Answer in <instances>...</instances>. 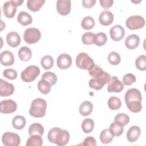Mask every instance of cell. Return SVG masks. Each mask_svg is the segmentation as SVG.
Listing matches in <instances>:
<instances>
[{"label": "cell", "mask_w": 146, "mask_h": 146, "mask_svg": "<svg viewBox=\"0 0 146 146\" xmlns=\"http://www.w3.org/2000/svg\"><path fill=\"white\" fill-rule=\"evenodd\" d=\"M89 74L92 77L89 81L90 88L96 90H101L103 86L108 83L111 78V75L98 65L94 64L88 70Z\"/></svg>", "instance_id": "cell-1"}, {"label": "cell", "mask_w": 146, "mask_h": 146, "mask_svg": "<svg viewBox=\"0 0 146 146\" xmlns=\"http://www.w3.org/2000/svg\"><path fill=\"white\" fill-rule=\"evenodd\" d=\"M1 63L3 66H11L14 63V56L13 54L8 50L3 51L0 55Z\"/></svg>", "instance_id": "cell-17"}, {"label": "cell", "mask_w": 146, "mask_h": 146, "mask_svg": "<svg viewBox=\"0 0 146 146\" xmlns=\"http://www.w3.org/2000/svg\"><path fill=\"white\" fill-rule=\"evenodd\" d=\"M125 102L128 110L133 112H139L142 109V96L140 91L133 88L127 91L124 96Z\"/></svg>", "instance_id": "cell-2"}, {"label": "cell", "mask_w": 146, "mask_h": 146, "mask_svg": "<svg viewBox=\"0 0 146 146\" xmlns=\"http://www.w3.org/2000/svg\"><path fill=\"white\" fill-rule=\"evenodd\" d=\"M71 7V1L70 0H58L56 2V10L61 15L66 16L70 14Z\"/></svg>", "instance_id": "cell-13"}, {"label": "cell", "mask_w": 146, "mask_h": 146, "mask_svg": "<svg viewBox=\"0 0 146 146\" xmlns=\"http://www.w3.org/2000/svg\"><path fill=\"white\" fill-rule=\"evenodd\" d=\"M41 38V33L36 28L27 29L23 34V39L27 44H33L38 42Z\"/></svg>", "instance_id": "cell-7"}, {"label": "cell", "mask_w": 146, "mask_h": 146, "mask_svg": "<svg viewBox=\"0 0 146 146\" xmlns=\"http://www.w3.org/2000/svg\"><path fill=\"white\" fill-rule=\"evenodd\" d=\"M140 133L141 130L139 127L136 125L132 126L127 131V139L129 142L133 143L139 139Z\"/></svg>", "instance_id": "cell-19"}, {"label": "cell", "mask_w": 146, "mask_h": 146, "mask_svg": "<svg viewBox=\"0 0 146 146\" xmlns=\"http://www.w3.org/2000/svg\"><path fill=\"white\" fill-rule=\"evenodd\" d=\"M107 40V37L104 33H98L95 35L94 44L98 46H102L105 44Z\"/></svg>", "instance_id": "cell-37"}, {"label": "cell", "mask_w": 146, "mask_h": 146, "mask_svg": "<svg viewBox=\"0 0 146 146\" xmlns=\"http://www.w3.org/2000/svg\"><path fill=\"white\" fill-rule=\"evenodd\" d=\"M129 121V117L124 113H118L114 118V122L121 126L126 125Z\"/></svg>", "instance_id": "cell-33"}, {"label": "cell", "mask_w": 146, "mask_h": 146, "mask_svg": "<svg viewBox=\"0 0 146 146\" xmlns=\"http://www.w3.org/2000/svg\"><path fill=\"white\" fill-rule=\"evenodd\" d=\"M19 59L23 62H27L30 60L32 56V52L31 49L27 47L23 46L20 48L18 52Z\"/></svg>", "instance_id": "cell-23"}, {"label": "cell", "mask_w": 146, "mask_h": 146, "mask_svg": "<svg viewBox=\"0 0 146 146\" xmlns=\"http://www.w3.org/2000/svg\"><path fill=\"white\" fill-rule=\"evenodd\" d=\"M140 43V38L136 34L129 35L125 40V47L130 50H133L138 47Z\"/></svg>", "instance_id": "cell-21"}, {"label": "cell", "mask_w": 146, "mask_h": 146, "mask_svg": "<svg viewBox=\"0 0 146 146\" xmlns=\"http://www.w3.org/2000/svg\"><path fill=\"white\" fill-rule=\"evenodd\" d=\"M95 22L94 18L90 16L85 17L81 21L82 27L86 30L92 29L95 26Z\"/></svg>", "instance_id": "cell-32"}, {"label": "cell", "mask_w": 146, "mask_h": 146, "mask_svg": "<svg viewBox=\"0 0 146 146\" xmlns=\"http://www.w3.org/2000/svg\"><path fill=\"white\" fill-rule=\"evenodd\" d=\"M17 108L16 102L11 99H6L0 103V111L2 113H11Z\"/></svg>", "instance_id": "cell-10"}, {"label": "cell", "mask_w": 146, "mask_h": 146, "mask_svg": "<svg viewBox=\"0 0 146 146\" xmlns=\"http://www.w3.org/2000/svg\"><path fill=\"white\" fill-rule=\"evenodd\" d=\"M26 119L21 115L15 116L12 120L13 127L18 130L23 129L26 125Z\"/></svg>", "instance_id": "cell-26"}, {"label": "cell", "mask_w": 146, "mask_h": 146, "mask_svg": "<svg viewBox=\"0 0 146 146\" xmlns=\"http://www.w3.org/2000/svg\"><path fill=\"white\" fill-rule=\"evenodd\" d=\"M28 132L30 136L34 135L42 136L44 133V128L43 125L39 123H33L30 125Z\"/></svg>", "instance_id": "cell-27"}, {"label": "cell", "mask_w": 146, "mask_h": 146, "mask_svg": "<svg viewBox=\"0 0 146 146\" xmlns=\"http://www.w3.org/2000/svg\"><path fill=\"white\" fill-rule=\"evenodd\" d=\"M108 106L111 110H117L120 108L121 102L119 98L112 96L108 100Z\"/></svg>", "instance_id": "cell-34"}, {"label": "cell", "mask_w": 146, "mask_h": 146, "mask_svg": "<svg viewBox=\"0 0 146 146\" xmlns=\"http://www.w3.org/2000/svg\"><path fill=\"white\" fill-rule=\"evenodd\" d=\"M40 69L35 65H31L27 67L21 74V79L27 83L34 81L39 75Z\"/></svg>", "instance_id": "cell-5"}, {"label": "cell", "mask_w": 146, "mask_h": 146, "mask_svg": "<svg viewBox=\"0 0 146 146\" xmlns=\"http://www.w3.org/2000/svg\"><path fill=\"white\" fill-rule=\"evenodd\" d=\"M6 42L8 45L12 47H18L21 43L20 35L15 31H11L6 35Z\"/></svg>", "instance_id": "cell-18"}, {"label": "cell", "mask_w": 146, "mask_h": 146, "mask_svg": "<svg viewBox=\"0 0 146 146\" xmlns=\"http://www.w3.org/2000/svg\"><path fill=\"white\" fill-rule=\"evenodd\" d=\"M51 86H52L48 82L42 79L38 83V88L39 91L44 95H47L50 92Z\"/></svg>", "instance_id": "cell-29"}, {"label": "cell", "mask_w": 146, "mask_h": 146, "mask_svg": "<svg viewBox=\"0 0 146 146\" xmlns=\"http://www.w3.org/2000/svg\"><path fill=\"white\" fill-rule=\"evenodd\" d=\"M99 22L103 26L110 25L113 21V15L112 12L104 10L102 11L99 16Z\"/></svg>", "instance_id": "cell-20"}, {"label": "cell", "mask_w": 146, "mask_h": 146, "mask_svg": "<svg viewBox=\"0 0 146 146\" xmlns=\"http://www.w3.org/2000/svg\"><path fill=\"white\" fill-rule=\"evenodd\" d=\"M46 108L47 103L46 100L42 98H36L31 102L29 113L35 117H42L46 114Z\"/></svg>", "instance_id": "cell-4"}, {"label": "cell", "mask_w": 146, "mask_h": 146, "mask_svg": "<svg viewBox=\"0 0 146 146\" xmlns=\"http://www.w3.org/2000/svg\"><path fill=\"white\" fill-rule=\"evenodd\" d=\"M14 91V85L8 83L6 80L0 79V95L1 97L9 96L11 95Z\"/></svg>", "instance_id": "cell-16"}, {"label": "cell", "mask_w": 146, "mask_h": 146, "mask_svg": "<svg viewBox=\"0 0 146 146\" xmlns=\"http://www.w3.org/2000/svg\"><path fill=\"white\" fill-rule=\"evenodd\" d=\"M3 75L10 80L15 79L17 77V71L12 68L6 69L3 72Z\"/></svg>", "instance_id": "cell-43"}, {"label": "cell", "mask_w": 146, "mask_h": 146, "mask_svg": "<svg viewBox=\"0 0 146 146\" xmlns=\"http://www.w3.org/2000/svg\"><path fill=\"white\" fill-rule=\"evenodd\" d=\"M83 145H91L95 146L96 145V141L94 137L92 136H88L86 137L82 143Z\"/></svg>", "instance_id": "cell-44"}, {"label": "cell", "mask_w": 146, "mask_h": 146, "mask_svg": "<svg viewBox=\"0 0 146 146\" xmlns=\"http://www.w3.org/2000/svg\"><path fill=\"white\" fill-rule=\"evenodd\" d=\"M41 65L45 70L51 68L54 65V59L51 55H45L41 59Z\"/></svg>", "instance_id": "cell-36"}, {"label": "cell", "mask_w": 146, "mask_h": 146, "mask_svg": "<svg viewBox=\"0 0 146 146\" xmlns=\"http://www.w3.org/2000/svg\"><path fill=\"white\" fill-rule=\"evenodd\" d=\"M45 3L44 0H29L27 2V7L31 11H38Z\"/></svg>", "instance_id": "cell-25"}, {"label": "cell", "mask_w": 146, "mask_h": 146, "mask_svg": "<svg viewBox=\"0 0 146 146\" xmlns=\"http://www.w3.org/2000/svg\"><path fill=\"white\" fill-rule=\"evenodd\" d=\"M81 127L84 133H89L92 131L94 128V120L90 118L85 119L82 121Z\"/></svg>", "instance_id": "cell-30"}, {"label": "cell", "mask_w": 146, "mask_h": 146, "mask_svg": "<svg viewBox=\"0 0 146 146\" xmlns=\"http://www.w3.org/2000/svg\"><path fill=\"white\" fill-rule=\"evenodd\" d=\"M100 5L104 9H108L111 7L113 3V0H100L99 1Z\"/></svg>", "instance_id": "cell-45"}, {"label": "cell", "mask_w": 146, "mask_h": 146, "mask_svg": "<svg viewBox=\"0 0 146 146\" xmlns=\"http://www.w3.org/2000/svg\"><path fill=\"white\" fill-rule=\"evenodd\" d=\"M93 105L89 101H85L82 103L79 106V111L80 113L84 116H87L90 115L92 112Z\"/></svg>", "instance_id": "cell-24"}, {"label": "cell", "mask_w": 146, "mask_h": 146, "mask_svg": "<svg viewBox=\"0 0 146 146\" xmlns=\"http://www.w3.org/2000/svg\"><path fill=\"white\" fill-rule=\"evenodd\" d=\"M113 138V136L111 133L109 129H103L100 134V140L103 144L110 143Z\"/></svg>", "instance_id": "cell-31"}, {"label": "cell", "mask_w": 146, "mask_h": 146, "mask_svg": "<svg viewBox=\"0 0 146 146\" xmlns=\"http://www.w3.org/2000/svg\"><path fill=\"white\" fill-rule=\"evenodd\" d=\"M111 38L116 42L121 40L125 35L124 29L119 25H116L111 27L110 30Z\"/></svg>", "instance_id": "cell-12"}, {"label": "cell", "mask_w": 146, "mask_h": 146, "mask_svg": "<svg viewBox=\"0 0 146 146\" xmlns=\"http://www.w3.org/2000/svg\"><path fill=\"white\" fill-rule=\"evenodd\" d=\"M39 135H31L26 141V146H42L43 139Z\"/></svg>", "instance_id": "cell-28"}, {"label": "cell", "mask_w": 146, "mask_h": 146, "mask_svg": "<svg viewBox=\"0 0 146 146\" xmlns=\"http://www.w3.org/2000/svg\"><path fill=\"white\" fill-rule=\"evenodd\" d=\"M17 7L13 0L5 2L3 5L2 10L5 17L8 18H13L17 11Z\"/></svg>", "instance_id": "cell-15"}, {"label": "cell", "mask_w": 146, "mask_h": 146, "mask_svg": "<svg viewBox=\"0 0 146 146\" xmlns=\"http://www.w3.org/2000/svg\"><path fill=\"white\" fill-rule=\"evenodd\" d=\"M17 21L21 25L27 26L30 25L33 22L32 17L26 11H21L17 17Z\"/></svg>", "instance_id": "cell-22"}, {"label": "cell", "mask_w": 146, "mask_h": 146, "mask_svg": "<svg viewBox=\"0 0 146 146\" xmlns=\"http://www.w3.org/2000/svg\"><path fill=\"white\" fill-rule=\"evenodd\" d=\"M109 130L113 136H119L124 131V127L113 122L111 124Z\"/></svg>", "instance_id": "cell-35"}, {"label": "cell", "mask_w": 146, "mask_h": 146, "mask_svg": "<svg viewBox=\"0 0 146 146\" xmlns=\"http://www.w3.org/2000/svg\"><path fill=\"white\" fill-rule=\"evenodd\" d=\"M42 79L48 82L51 86L55 85L56 83L58 80L56 75L51 71L44 72L42 76Z\"/></svg>", "instance_id": "cell-38"}, {"label": "cell", "mask_w": 146, "mask_h": 146, "mask_svg": "<svg viewBox=\"0 0 146 146\" xmlns=\"http://www.w3.org/2000/svg\"><path fill=\"white\" fill-rule=\"evenodd\" d=\"M2 141L3 144L6 146H18L20 144L21 139L18 134L6 132L2 136Z\"/></svg>", "instance_id": "cell-9"}, {"label": "cell", "mask_w": 146, "mask_h": 146, "mask_svg": "<svg viewBox=\"0 0 146 146\" xmlns=\"http://www.w3.org/2000/svg\"><path fill=\"white\" fill-rule=\"evenodd\" d=\"M136 68L140 71L146 70V56L144 55H140L135 61Z\"/></svg>", "instance_id": "cell-41"}, {"label": "cell", "mask_w": 146, "mask_h": 146, "mask_svg": "<svg viewBox=\"0 0 146 146\" xmlns=\"http://www.w3.org/2000/svg\"><path fill=\"white\" fill-rule=\"evenodd\" d=\"M94 64L93 59L86 52L79 53L76 58V65L80 69L88 70Z\"/></svg>", "instance_id": "cell-6"}, {"label": "cell", "mask_w": 146, "mask_h": 146, "mask_svg": "<svg viewBox=\"0 0 146 146\" xmlns=\"http://www.w3.org/2000/svg\"><path fill=\"white\" fill-rule=\"evenodd\" d=\"M96 3L95 0H83L82 1L83 6L87 9H90Z\"/></svg>", "instance_id": "cell-46"}, {"label": "cell", "mask_w": 146, "mask_h": 146, "mask_svg": "<svg viewBox=\"0 0 146 146\" xmlns=\"http://www.w3.org/2000/svg\"><path fill=\"white\" fill-rule=\"evenodd\" d=\"M136 82V77L135 76L131 73H128L125 74L123 78V83L124 84L129 86L132 83Z\"/></svg>", "instance_id": "cell-42"}, {"label": "cell", "mask_w": 146, "mask_h": 146, "mask_svg": "<svg viewBox=\"0 0 146 146\" xmlns=\"http://www.w3.org/2000/svg\"><path fill=\"white\" fill-rule=\"evenodd\" d=\"M14 2L17 5V6H21L22 5V3L23 2V0H21V1H14Z\"/></svg>", "instance_id": "cell-47"}, {"label": "cell", "mask_w": 146, "mask_h": 146, "mask_svg": "<svg viewBox=\"0 0 146 146\" xmlns=\"http://www.w3.org/2000/svg\"><path fill=\"white\" fill-rule=\"evenodd\" d=\"M48 140L50 142L59 146L66 145L70 140V133L67 130L58 127H54L48 133Z\"/></svg>", "instance_id": "cell-3"}, {"label": "cell", "mask_w": 146, "mask_h": 146, "mask_svg": "<svg viewBox=\"0 0 146 146\" xmlns=\"http://www.w3.org/2000/svg\"><path fill=\"white\" fill-rule=\"evenodd\" d=\"M95 34L91 32L85 33L82 36V41L86 45H90L94 43Z\"/></svg>", "instance_id": "cell-40"}, {"label": "cell", "mask_w": 146, "mask_h": 146, "mask_svg": "<svg viewBox=\"0 0 146 146\" xmlns=\"http://www.w3.org/2000/svg\"><path fill=\"white\" fill-rule=\"evenodd\" d=\"M125 25L129 30H138L143 28L145 26V20L140 15H132L127 19Z\"/></svg>", "instance_id": "cell-8"}, {"label": "cell", "mask_w": 146, "mask_h": 146, "mask_svg": "<svg viewBox=\"0 0 146 146\" xmlns=\"http://www.w3.org/2000/svg\"><path fill=\"white\" fill-rule=\"evenodd\" d=\"M56 64L60 69H67L72 64V58L67 54H62L58 57Z\"/></svg>", "instance_id": "cell-14"}, {"label": "cell", "mask_w": 146, "mask_h": 146, "mask_svg": "<svg viewBox=\"0 0 146 146\" xmlns=\"http://www.w3.org/2000/svg\"><path fill=\"white\" fill-rule=\"evenodd\" d=\"M108 61L112 65H117L121 62V57L120 55L115 52L112 51L108 55Z\"/></svg>", "instance_id": "cell-39"}, {"label": "cell", "mask_w": 146, "mask_h": 146, "mask_svg": "<svg viewBox=\"0 0 146 146\" xmlns=\"http://www.w3.org/2000/svg\"><path fill=\"white\" fill-rule=\"evenodd\" d=\"M123 83L116 76L111 77L108 82L107 91L108 92H120L124 89Z\"/></svg>", "instance_id": "cell-11"}]
</instances>
